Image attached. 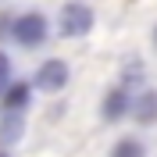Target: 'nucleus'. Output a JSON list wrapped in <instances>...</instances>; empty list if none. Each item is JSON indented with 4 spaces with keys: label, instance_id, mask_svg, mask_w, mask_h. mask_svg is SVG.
I'll return each mask as SVG.
<instances>
[{
    "label": "nucleus",
    "instance_id": "6",
    "mask_svg": "<svg viewBox=\"0 0 157 157\" xmlns=\"http://www.w3.org/2000/svg\"><path fill=\"white\" fill-rule=\"evenodd\" d=\"M0 100H4L7 111H21L25 104H29V82H11L4 93H0Z\"/></svg>",
    "mask_w": 157,
    "mask_h": 157
},
{
    "label": "nucleus",
    "instance_id": "11",
    "mask_svg": "<svg viewBox=\"0 0 157 157\" xmlns=\"http://www.w3.org/2000/svg\"><path fill=\"white\" fill-rule=\"evenodd\" d=\"M0 157H7V150H0Z\"/></svg>",
    "mask_w": 157,
    "mask_h": 157
},
{
    "label": "nucleus",
    "instance_id": "3",
    "mask_svg": "<svg viewBox=\"0 0 157 157\" xmlns=\"http://www.w3.org/2000/svg\"><path fill=\"white\" fill-rule=\"evenodd\" d=\"M68 86V64L57 57H50L39 64L36 71V89H43V93H61V89Z\"/></svg>",
    "mask_w": 157,
    "mask_h": 157
},
{
    "label": "nucleus",
    "instance_id": "4",
    "mask_svg": "<svg viewBox=\"0 0 157 157\" xmlns=\"http://www.w3.org/2000/svg\"><path fill=\"white\" fill-rule=\"evenodd\" d=\"M128 114L136 118L139 125H154V121H157V89H143V93L132 100Z\"/></svg>",
    "mask_w": 157,
    "mask_h": 157
},
{
    "label": "nucleus",
    "instance_id": "10",
    "mask_svg": "<svg viewBox=\"0 0 157 157\" xmlns=\"http://www.w3.org/2000/svg\"><path fill=\"white\" fill-rule=\"evenodd\" d=\"M139 78H143L139 64H128V68H125V82H139Z\"/></svg>",
    "mask_w": 157,
    "mask_h": 157
},
{
    "label": "nucleus",
    "instance_id": "5",
    "mask_svg": "<svg viewBox=\"0 0 157 157\" xmlns=\"http://www.w3.org/2000/svg\"><path fill=\"white\" fill-rule=\"evenodd\" d=\"M128 107H132V100H128V93L121 86L118 89H107V97H104V118H107V121H121V118L128 114Z\"/></svg>",
    "mask_w": 157,
    "mask_h": 157
},
{
    "label": "nucleus",
    "instance_id": "1",
    "mask_svg": "<svg viewBox=\"0 0 157 157\" xmlns=\"http://www.w3.org/2000/svg\"><path fill=\"white\" fill-rule=\"evenodd\" d=\"M11 36H14V43L18 47H39L43 39H47V18L39 14V11H29V14H21V18H14V25H11Z\"/></svg>",
    "mask_w": 157,
    "mask_h": 157
},
{
    "label": "nucleus",
    "instance_id": "8",
    "mask_svg": "<svg viewBox=\"0 0 157 157\" xmlns=\"http://www.w3.org/2000/svg\"><path fill=\"white\" fill-rule=\"evenodd\" d=\"M111 157H147V150H143L139 139H121V143H114Z\"/></svg>",
    "mask_w": 157,
    "mask_h": 157
},
{
    "label": "nucleus",
    "instance_id": "12",
    "mask_svg": "<svg viewBox=\"0 0 157 157\" xmlns=\"http://www.w3.org/2000/svg\"><path fill=\"white\" fill-rule=\"evenodd\" d=\"M154 43H157V32H154Z\"/></svg>",
    "mask_w": 157,
    "mask_h": 157
},
{
    "label": "nucleus",
    "instance_id": "9",
    "mask_svg": "<svg viewBox=\"0 0 157 157\" xmlns=\"http://www.w3.org/2000/svg\"><path fill=\"white\" fill-rule=\"evenodd\" d=\"M11 86V57L7 54H0V93Z\"/></svg>",
    "mask_w": 157,
    "mask_h": 157
},
{
    "label": "nucleus",
    "instance_id": "7",
    "mask_svg": "<svg viewBox=\"0 0 157 157\" xmlns=\"http://www.w3.org/2000/svg\"><path fill=\"white\" fill-rule=\"evenodd\" d=\"M21 111H7L4 121H0V143H18L21 139Z\"/></svg>",
    "mask_w": 157,
    "mask_h": 157
},
{
    "label": "nucleus",
    "instance_id": "2",
    "mask_svg": "<svg viewBox=\"0 0 157 157\" xmlns=\"http://www.w3.org/2000/svg\"><path fill=\"white\" fill-rule=\"evenodd\" d=\"M57 25L64 36H86L89 29H93V11L86 7V4H78V0H71V4H64L57 14Z\"/></svg>",
    "mask_w": 157,
    "mask_h": 157
}]
</instances>
